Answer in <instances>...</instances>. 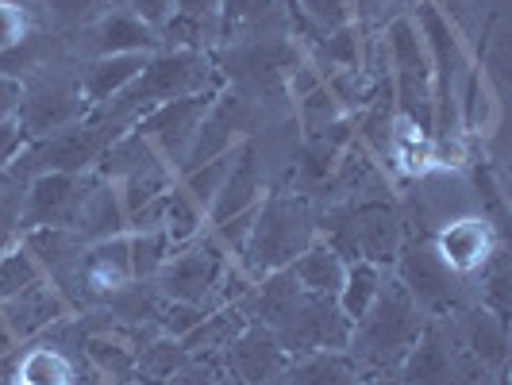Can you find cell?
<instances>
[{
    "mask_svg": "<svg viewBox=\"0 0 512 385\" xmlns=\"http://www.w3.org/2000/svg\"><path fill=\"white\" fill-rule=\"evenodd\" d=\"M385 274H389V266L366 262V258L347 262V274H343V285H339V293H335V305H339V312H343L351 324L362 320L366 308L374 305V297H378V289H382Z\"/></svg>",
    "mask_w": 512,
    "mask_h": 385,
    "instance_id": "23",
    "label": "cell"
},
{
    "mask_svg": "<svg viewBox=\"0 0 512 385\" xmlns=\"http://www.w3.org/2000/svg\"><path fill=\"white\" fill-rule=\"evenodd\" d=\"M220 4L224 0H174V16L201 27L212 43H220Z\"/></svg>",
    "mask_w": 512,
    "mask_h": 385,
    "instance_id": "33",
    "label": "cell"
},
{
    "mask_svg": "<svg viewBox=\"0 0 512 385\" xmlns=\"http://www.w3.org/2000/svg\"><path fill=\"white\" fill-rule=\"evenodd\" d=\"M359 385H397V382H389V378H362Z\"/></svg>",
    "mask_w": 512,
    "mask_h": 385,
    "instance_id": "38",
    "label": "cell"
},
{
    "mask_svg": "<svg viewBox=\"0 0 512 385\" xmlns=\"http://www.w3.org/2000/svg\"><path fill=\"white\" fill-rule=\"evenodd\" d=\"M362 374L347 351H308L289 359L274 385H359Z\"/></svg>",
    "mask_w": 512,
    "mask_h": 385,
    "instance_id": "20",
    "label": "cell"
},
{
    "mask_svg": "<svg viewBox=\"0 0 512 385\" xmlns=\"http://www.w3.org/2000/svg\"><path fill=\"white\" fill-rule=\"evenodd\" d=\"M343 120V112H339V104H335V97L320 85V89H312V93H305L301 101H297V124H301V131H305V139H312V135H324L328 128H335Z\"/></svg>",
    "mask_w": 512,
    "mask_h": 385,
    "instance_id": "30",
    "label": "cell"
},
{
    "mask_svg": "<svg viewBox=\"0 0 512 385\" xmlns=\"http://www.w3.org/2000/svg\"><path fill=\"white\" fill-rule=\"evenodd\" d=\"M189 359V351L170 335H154L135 351V382L139 385H166L174 378L181 362Z\"/></svg>",
    "mask_w": 512,
    "mask_h": 385,
    "instance_id": "26",
    "label": "cell"
},
{
    "mask_svg": "<svg viewBox=\"0 0 512 385\" xmlns=\"http://www.w3.org/2000/svg\"><path fill=\"white\" fill-rule=\"evenodd\" d=\"M397 282L405 285L416 308L428 316V320H439V316H451L459 312V282L443 262H439L432 239H409L401 243V251L393 258V270H389Z\"/></svg>",
    "mask_w": 512,
    "mask_h": 385,
    "instance_id": "4",
    "label": "cell"
},
{
    "mask_svg": "<svg viewBox=\"0 0 512 385\" xmlns=\"http://www.w3.org/2000/svg\"><path fill=\"white\" fill-rule=\"evenodd\" d=\"M70 231H74L81 243H97V239H112V235H124L128 231V212H124L116 181H104L97 174H89Z\"/></svg>",
    "mask_w": 512,
    "mask_h": 385,
    "instance_id": "16",
    "label": "cell"
},
{
    "mask_svg": "<svg viewBox=\"0 0 512 385\" xmlns=\"http://www.w3.org/2000/svg\"><path fill=\"white\" fill-rule=\"evenodd\" d=\"M158 224L162 231L170 235V243L181 247V243H189V239H197L201 231L208 228V216L205 208L197 205L185 189H181L178 181H174V189H166L162 193V212H158Z\"/></svg>",
    "mask_w": 512,
    "mask_h": 385,
    "instance_id": "25",
    "label": "cell"
},
{
    "mask_svg": "<svg viewBox=\"0 0 512 385\" xmlns=\"http://www.w3.org/2000/svg\"><path fill=\"white\" fill-rule=\"evenodd\" d=\"M27 39H31V16H27V8L16 4V0H0V58L20 51Z\"/></svg>",
    "mask_w": 512,
    "mask_h": 385,
    "instance_id": "31",
    "label": "cell"
},
{
    "mask_svg": "<svg viewBox=\"0 0 512 385\" xmlns=\"http://www.w3.org/2000/svg\"><path fill=\"white\" fill-rule=\"evenodd\" d=\"M151 54H104V58H85L77 66V93L85 108H101V104L116 101L128 89L135 77L143 74Z\"/></svg>",
    "mask_w": 512,
    "mask_h": 385,
    "instance_id": "17",
    "label": "cell"
},
{
    "mask_svg": "<svg viewBox=\"0 0 512 385\" xmlns=\"http://www.w3.org/2000/svg\"><path fill=\"white\" fill-rule=\"evenodd\" d=\"M35 282H43V266L35 262V255L24 243H12L8 251H0V305L20 297Z\"/></svg>",
    "mask_w": 512,
    "mask_h": 385,
    "instance_id": "29",
    "label": "cell"
},
{
    "mask_svg": "<svg viewBox=\"0 0 512 385\" xmlns=\"http://www.w3.org/2000/svg\"><path fill=\"white\" fill-rule=\"evenodd\" d=\"M212 385H239V382H235V378H228V374L220 370V374H216V382H212Z\"/></svg>",
    "mask_w": 512,
    "mask_h": 385,
    "instance_id": "39",
    "label": "cell"
},
{
    "mask_svg": "<svg viewBox=\"0 0 512 385\" xmlns=\"http://www.w3.org/2000/svg\"><path fill=\"white\" fill-rule=\"evenodd\" d=\"M243 324H247L243 308L220 305V308H212L205 320L181 339V347H185L189 355H216V359H220L231 347V339L243 332Z\"/></svg>",
    "mask_w": 512,
    "mask_h": 385,
    "instance_id": "24",
    "label": "cell"
},
{
    "mask_svg": "<svg viewBox=\"0 0 512 385\" xmlns=\"http://www.w3.org/2000/svg\"><path fill=\"white\" fill-rule=\"evenodd\" d=\"M231 262L235 258L205 228L197 239L174 247V255L162 262V270L151 278V285L162 301L216 308V289H220V278H224V270H228Z\"/></svg>",
    "mask_w": 512,
    "mask_h": 385,
    "instance_id": "3",
    "label": "cell"
},
{
    "mask_svg": "<svg viewBox=\"0 0 512 385\" xmlns=\"http://www.w3.org/2000/svg\"><path fill=\"white\" fill-rule=\"evenodd\" d=\"M459 347L478 359L486 370H501L505 366V355H509V332H505V316L489 312L486 305H474L459 312Z\"/></svg>",
    "mask_w": 512,
    "mask_h": 385,
    "instance_id": "18",
    "label": "cell"
},
{
    "mask_svg": "<svg viewBox=\"0 0 512 385\" xmlns=\"http://www.w3.org/2000/svg\"><path fill=\"white\" fill-rule=\"evenodd\" d=\"M85 31V58H104V54H154L162 51V39L151 24L135 20L124 8H104Z\"/></svg>",
    "mask_w": 512,
    "mask_h": 385,
    "instance_id": "15",
    "label": "cell"
},
{
    "mask_svg": "<svg viewBox=\"0 0 512 385\" xmlns=\"http://www.w3.org/2000/svg\"><path fill=\"white\" fill-rule=\"evenodd\" d=\"M0 316H4L8 332L16 335V343H35V339H43V335L51 332L54 324H62L66 316H74V308L58 293V285L43 278V282H35L31 289H24L20 297L4 301Z\"/></svg>",
    "mask_w": 512,
    "mask_h": 385,
    "instance_id": "13",
    "label": "cell"
},
{
    "mask_svg": "<svg viewBox=\"0 0 512 385\" xmlns=\"http://www.w3.org/2000/svg\"><path fill=\"white\" fill-rule=\"evenodd\" d=\"M351 328H355V324L339 312L335 301L301 293L293 312L274 328V335L282 339L285 351L297 359V355H308V351H347Z\"/></svg>",
    "mask_w": 512,
    "mask_h": 385,
    "instance_id": "7",
    "label": "cell"
},
{
    "mask_svg": "<svg viewBox=\"0 0 512 385\" xmlns=\"http://www.w3.org/2000/svg\"><path fill=\"white\" fill-rule=\"evenodd\" d=\"M439 262L455 274V278H474L486 270V262L497 255V235L486 216H455L447 224H439L432 235Z\"/></svg>",
    "mask_w": 512,
    "mask_h": 385,
    "instance_id": "10",
    "label": "cell"
},
{
    "mask_svg": "<svg viewBox=\"0 0 512 385\" xmlns=\"http://www.w3.org/2000/svg\"><path fill=\"white\" fill-rule=\"evenodd\" d=\"M289 351L282 339L270 332L266 324L247 320L243 332L231 339V347L220 355V370L235 378L239 385H274V378L289 366Z\"/></svg>",
    "mask_w": 512,
    "mask_h": 385,
    "instance_id": "9",
    "label": "cell"
},
{
    "mask_svg": "<svg viewBox=\"0 0 512 385\" xmlns=\"http://www.w3.org/2000/svg\"><path fill=\"white\" fill-rule=\"evenodd\" d=\"M20 101H24V77L0 70V120H16Z\"/></svg>",
    "mask_w": 512,
    "mask_h": 385,
    "instance_id": "36",
    "label": "cell"
},
{
    "mask_svg": "<svg viewBox=\"0 0 512 385\" xmlns=\"http://www.w3.org/2000/svg\"><path fill=\"white\" fill-rule=\"evenodd\" d=\"M85 116H89V108H85L81 93H77V74L74 77L54 74V77H39V81L24 77V101H20L16 120L24 128L27 143L47 139V135L70 128V124L85 120Z\"/></svg>",
    "mask_w": 512,
    "mask_h": 385,
    "instance_id": "6",
    "label": "cell"
},
{
    "mask_svg": "<svg viewBox=\"0 0 512 385\" xmlns=\"http://www.w3.org/2000/svg\"><path fill=\"white\" fill-rule=\"evenodd\" d=\"M285 270H289V278L297 282L301 293H308V297H324V301H335V293H339V285H343V274H347V258L316 235V243L305 247L301 255L285 266Z\"/></svg>",
    "mask_w": 512,
    "mask_h": 385,
    "instance_id": "19",
    "label": "cell"
},
{
    "mask_svg": "<svg viewBox=\"0 0 512 385\" xmlns=\"http://www.w3.org/2000/svg\"><path fill=\"white\" fill-rule=\"evenodd\" d=\"M16 347H20V343H16V335L8 332V324H4V316H0V359H8Z\"/></svg>",
    "mask_w": 512,
    "mask_h": 385,
    "instance_id": "37",
    "label": "cell"
},
{
    "mask_svg": "<svg viewBox=\"0 0 512 385\" xmlns=\"http://www.w3.org/2000/svg\"><path fill=\"white\" fill-rule=\"evenodd\" d=\"M235 147H239V143H235ZM235 147L224 154H216V158H208L201 166H193V170H181L178 174V185L197 201V205L205 208V216H208V208H212V201H216V193H220L224 181H228L231 162H235Z\"/></svg>",
    "mask_w": 512,
    "mask_h": 385,
    "instance_id": "27",
    "label": "cell"
},
{
    "mask_svg": "<svg viewBox=\"0 0 512 385\" xmlns=\"http://www.w3.org/2000/svg\"><path fill=\"white\" fill-rule=\"evenodd\" d=\"M108 8H124L135 20H143V24H151L158 31V27L170 20L174 0H108Z\"/></svg>",
    "mask_w": 512,
    "mask_h": 385,
    "instance_id": "34",
    "label": "cell"
},
{
    "mask_svg": "<svg viewBox=\"0 0 512 385\" xmlns=\"http://www.w3.org/2000/svg\"><path fill=\"white\" fill-rule=\"evenodd\" d=\"M89 174H62L43 170L24 185V212H20V235L35 228H70L77 201L85 193Z\"/></svg>",
    "mask_w": 512,
    "mask_h": 385,
    "instance_id": "8",
    "label": "cell"
},
{
    "mask_svg": "<svg viewBox=\"0 0 512 385\" xmlns=\"http://www.w3.org/2000/svg\"><path fill=\"white\" fill-rule=\"evenodd\" d=\"M316 205L301 197V193H266L258 201L255 224L247 235V247L239 255L243 274L258 282L266 274L285 270L293 258L301 255L305 247L316 243Z\"/></svg>",
    "mask_w": 512,
    "mask_h": 385,
    "instance_id": "2",
    "label": "cell"
},
{
    "mask_svg": "<svg viewBox=\"0 0 512 385\" xmlns=\"http://www.w3.org/2000/svg\"><path fill=\"white\" fill-rule=\"evenodd\" d=\"M16 385H74V366L70 359L35 339V343H20L16 351Z\"/></svg>",
    "mask_w": 512,
    "mask_h": 385,
    "instance_id": "22",
    "label": "cell"
},
{
    "mask_svg": "<svg viewBox=\"0 0 512 385\" xmlns=\"http://www.w3.org/2000/svg\"><path fill=\"white\" fill-rule=\"evenodd\" d=\"M128 255H131V278L151 282L162 270V262L174 255V243L166 231H128Z\"/></svg>",
    "mask_w": 512,
    "mask_h": 385,
    "instance_id": "28",
    "label": "cell"
},
{
    "mask_svg": "<svg viewBox=\"0 0 512 385\" xmlns=\"http://www.w3.org/2000/svg\"><path fill=\"white\" fill-rule=\"evenodd\" d=\"M77 278H81V301L85 308L108 301L116 289H124L131 278V255H128V231L112 235V239H97L85 243L81 258H77Z\"/></svg>",
    "mask_w": 512,
    "mask_h": 385,
    "instance_id": "11",
    "label": "cell"
},
{
    "mask_svg": "<svg viewBox=\"0 0 512 385\" xmlns=\"http://www.w3.org/2000/svg\"><path fill=\"white\" fill-rule=\"evenodd\" d=\"M24 147H27V135L20 128V120H0V170L8 162H16Z\"/></svg>",
    "mask_w": 512,
    "mask_h": 385,
    "instance_id": "35",
    "label": "cell"
},
{
    "mask_svg": "<svg viewBox=\"0 0 512 385\" xmlns=\"http://www.w3.org/2000/svg\"><path fill=\"white\" fill-rule=\"evenodd\" d=\"M39 4L51 12L54 24L62 27H89L108 8V0H39Z\"/></svg>",
    "mask_w": 512,
    "mask_h": 385,
    "instance_id": "32",
    "label": "cell"
},
{
    "mask_svg": "<svg viewBox=\"0 0 512 385\" xmlns=\"http://www.w3.org/2000/svg\"><path fill=\"white\" fill-rule=\"evenodd\" d=\"M216 93L220 89H205V93H189V97H178V101L154 104L151 112L135 124V131L151 143L170 170L181 174V166H185V158L193 151V139H197L201 124H205Z\"/></svg>",
    "mask_w": 512,
    "mask_h": 385,
    "instance_id": "5",
    "label": "cell"
},
{
    "mask_svg": "<svg viewBox=\"0 0 512 385\" xmlns=\"http://www.w3.org/2000/svg\"><path fill=\"white\" fill-rule=\"evenodd\" d=\"M266 24H282V0H224L220 4V43L266 39Z\"/></svg>",
    "mask_w": 512,
    "mask_h": 385,
    "instance_id": "21",
    "label": "cell"
},
{
    "mask_svg": "<svg viewBox=\"0 0 512 385\" xmlns=\"http://www.w3.org/2000/svg\"><path fill=\"white\" fill-rule=\"evenodd\" d=\"M459 355L462 347L455 332H447L439 320H428L405 362L397 366V385H455Z\"/></svg>",
    "mask_w": 512,
    "mask_h": 385,
    "instance_id": "12",
    "label": "cell"
},
{
    "mask_svg": "<svg viewBox=\"0 0 512 385\" xmlns=\"http://www.w3.org/2000/svg\"><path fill=\"white\" fill-rule=\"evenodd\" d=\"M355 212V247L359 258L378 262V266H393V258L405 243V220L385 197H370V201H351Z\"/></svg>",
    "mask_w": 512,
    "mask_h": 385,
    "instance_id": "14",
    "label": "cell"
},
{
    "mask_svg": "<svg viewBox=\"0 0 512 385\" xmlns=\"http://www.w3.org/2000/svg\"><path fill=\"white\" fill-rule=\"evenodd\" d=\"M424 324H428V316L416 308L405 285L393 274H385L374 305L366 308V316L355 320V328H351L347 355L355 359L362 378H389V374H397L412 343L420 339Z\"/></svg>",
    "mask_w": 512,
    "mask_h": 385,
    "instance_id": "1",
    "label": "cell"
}]
</instances>
